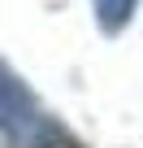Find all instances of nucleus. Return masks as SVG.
I'll list each match as a JSON object with an SVG mask.
<instances>
[{"label": "nucleus", "mask_w": 143, "mask_h": 148, "mask_svg": "<svg viewBox=\"0 0 143 148\" xmlns=\"http://www.w3.org/2000/svg\"><path fill=\"white\" fill-rule=\"evenodd\" d=\"M0 139L9 148H61L65 131L35 105L26 83L0 61Z\"/></svg>", "instance_id": "1"}, {"label": "nucleus", "mask_w": 143, "mask_h": 148, "mask_svg": "<svg viewBox=\"0 0 143 148\" xmlns=\"http://www.w3.org/2000/svg\"><path fill=\"white\" fill-rule=\"evenodd\" d=\"M134 5H139V0H91L96 22H100V31H104V35H117V31L130 22Z\"/></svg>", "instance_id": "2"}]
</instances>
